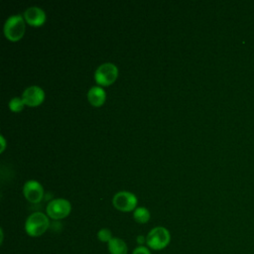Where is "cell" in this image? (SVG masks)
Wrapping results in <instances>:
<instances>
[{"label": "cell", "instance_id": "15", "mask_svg": "<svg viewBox=\"0 0 254 254\" xmlns=\"http://www.w3.org/2000/svg\"><path fill=\"white\" fill-rule=\"evenodd\" d=\"M132 254H151V251L149 250L148 247H145V246H138L136 247Z\"/></svg>", "mask_w": 254, "mask_h": 254}, {"label": "cell", "instance_id": "2", "mask_svg": "<svg viewBox=\"0 0 254 254\" xmlns=\"http://www.w3.org/2000/svg\"><path fill=\"white\" fill-rule=\"evenodd\" d=\"M26 30L25 19L23 16L16 14L8 17L4 23V35L11 42H17L24 36Z\"/></svg>", "mask_w": 254, "mask_h": 254}, {"label": "cell", "instance_id": "16", "mask_svg": "<svg viewBox=\"0 0 254 254\" xmlns=\"http://www.w3.org/2000/svg\"><path fill=\"white\" fill-rule=\"evenodd\" d=\"M136 240H137V243H138L140 246H143V244L146 242V237H144L143 235H138L137 238H136Z\"/></svg>", "mask_w": 254, "mask_h": 254}, {"label": "cell", "instance_id": "5", "mask_svg": "<svg viewBox=\"0 0 254 254\" xmlns=\"http://www.w3.org/2000/svg\"><path fill=\"white\" fill-rule=\"evenodd\" d=\"M46 211L49 217L54 220H59L65 218L71 211V203L63 197L52 199L47 207Z\"/></svg>", "mask_w": 254, "mask_h": 254}, {"label": "cell", "instance_id": "6", "mask_svg": "<svg viewBox=\"0 0 254 254\" xmlns=\"http://www.w3.org/2000/svg\"><path fill=\"white\" fill-rule=\"evenodd\" d=\"M112 203L116 209L123 212H129L136 209L138 199L133 192L121 190L114 194L112 198Z\"/></svg>", "mask_w": 254, "mask_h": 254}, {"label": "cell", "instance_id": "12", "mask_svg": "<svg viewBox=\"0 0 254 254\" xmlns=\"http://www.w3.org/2000/svg\"><path fill=\"white\" fill-rule=\"evenodd\" d=\"M133 217L138 223H146L149 221L151 214L148 208L144 206L136 207V209L133 211Z\"/></svg>", "mask_w": 254, "mask_h": 254}, {"label": "cell", "instance_id": "8", "mask_svg": "<svg viewBox=\"0 0 254 254\" xmlns=\"http://www.w3.org/2000/svg\"><path fill=\"white\" fill-rule=\"evenodd\" d=\"M24 196L32 203H38L44 196L43 186L36 180H29L23 186Z\"/></svg>", "mask_w": 254, "mask_h": 254}, {"label": "cell", "instance_id": "10", "mask_svg": "<svg viewBox=\"0 0 254 254\" xmlns=\"http://www.w3.org/2000/svg\"><path fill=\"white\" fill-rule=\"evenodd\" d=\"M87 99L92 106H101L105 102L106 92L99 85L91 86L87 91Z\"/></svg>", "mask_w": 254, "mask_h": 254}, {"label": "cell", "instance_id": "17", "mask_svg": "<svg viewBox=\"0 0 254 254\" xmlns=\"http://www.w3.org/2000/svg\"><path fill=\"white\" fill-rule=\"evenodd\" d=\"M0 139H1V151H0V152L3 153L4 150H5V147H6V140H5V138H4L3 135L0 136Z\"/></svg>", "mask_w": 254, "mask_h": 254}, {"label": "cell", "instance_id": "4", "mask_svg": "<svg viewBox=\"0 0 254 254\" xmlns=\"http://www.w3.org/2000/svg\"><path fill=\"white\" fill-rule=\"evenodd\" d=\"M118 76V67L112 63L101 64L94 71L95 81L102 86L112 84Z\"/></svg>", "mask_w": 254, "mask_h": 254}, {"label": "cell", "instance_id": "14", "mask_svg": "<svg viewBox=\"0 0 254 254\" xmlns=\"http://www.w3.org/2000/svg\"><path fill=\"white\" fill-rule=\"evenodd\" d=\"M97 238L101 241V242H109L113 237H112V232L110 229L108 228H101L98 232H97Z\"/></svg>", "mask_w": 254, "mask_h": 254}, {"label": "cell", "instance_id": "1", "mask_svg": "<svg viewBox=\"0 0 254 254\" xmlns=\"http://www.w3.org/2000/svg\"><path fill=\"white\" fill-rule=\"evenodd\" d=\"M50 226V220L48 215L36 211L28 216L25 222V230L29 236L39 237L43 235Z\"/></svg>", "mask_w": 254, "mask_h": 254}, {"label": "cell", "instance_id": "9", "mask_svg": "<svg viewBox=\"0 0 254 254\" xmlns=\"http://www.w3.org/2000/svg\"><path fill=\"white\" fill-rule=\"evenodd\" d=\"M24 19L29 25L34 27H39L46 22L47 16L45 11L42 8L38 6H31L25 10Z\"/></svg>", "mask_w": 254, "mask_h": 254}, {"label": "cell", "instance_id": "7", "mask_svg": "<svg viewBox=\"0 0 254 254\" xmlns=\"http://www.w3.org/2000/svg\"><path fill=\"white\" fill-rule=\"evenodd\" d=\"M21 98L23 99L25 105L35 107L40 104L45 99V91L42 87L38 85L28 86L22 93Z\"/></svg>", "mask_w": 254, "mask_h": 254}, {"label": "cell", "instance_id": "3", "mask_svg": "<svg viewBox=\"0 0 254 254\" xmlns=\"http://www.w3.org/2000/svg\"><path fill=\"white\" fill-rule=\"evenodd\" d=\"M171 241L170 231L163 226L152 228L146 236V244L152 250H162L166 248Z\"/></svg>", "mask_w": 254, "mask_h": 254}, {"label": "cell", "instance_id": "11", "mask_svg": "<svg viewBox=\"0 0 254 254\" xmlns=\"http://www.w3.org/2000/svg\"><path fill=\"white\" fill-rule=\"evenodd\" d=\"M108 251L110 254H127L128 246L126 242L118 237H113L107 243Z\"/></svg>", "mask_w": 254, "mask_h": 254}, {"label": "cell", "instance_id": "13", "mask_svg": "<svg viewBox=\"0 0 254 254\" xmlns=\"http://www.w3.org/2000/svg\"><path fill=\"white\" fill-rule=\"evenodd\" d=\"M24 101L22 98L20 97H13L10 101H9V108L13 111V112H20L23 110L24 108Z\"/></svg>", "mask_w": 254, "mask_h": 254}]
</instances>
